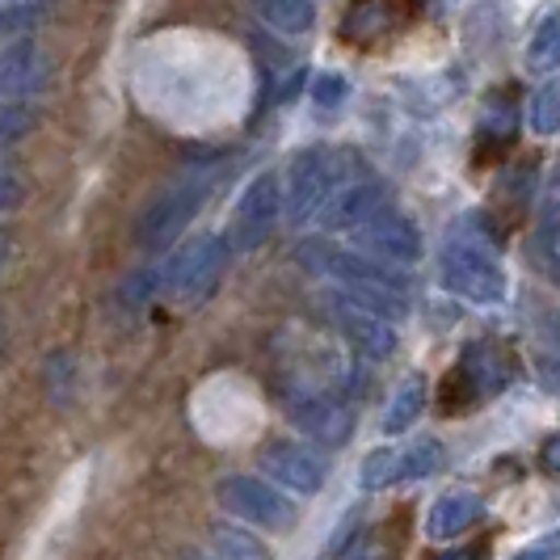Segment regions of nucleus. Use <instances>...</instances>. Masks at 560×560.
<instances>
[{"instance_id": "obj_8", "label": "nucleus", "mask_w": 560, "mask_h": 560, "mask_svg": "<svg viewBox=\"0 0 560 560\" xmlns=\"http://www.w3.org/2000/svg\"><path fill=\"white\" fill-rule=\"evenodd\" d=\"M354 245L371 257V261H388V266H413L421 261V232L418 224L396 211V207H384L375 220H366L359 232H354Z\"/></svg>"}, {"instance_id": "obj_17", "label": "nucleus", "mask_w": 560, "mask_h": 560, "mask_svg": "<svg viewBox=\"0 0 560 560\" xmlns=\"http://www.w3.org/2000/svg\"><path fill=\"white\" fill-rule=\"evenodd\" d=\"M253 13L279 34H304L316 22V4H308V0H266Z\"/></svg>"}, {"instance_id": "obj_33", "label": "nucleus", "mask_w": 560, "mask_h": 560, "mask_svg": "<svg viewBox=\"0 0 560 560\" xmlns=\"http://www.w3.org/2000/svg\"><path fill=\"white\" fill-rule=\"evenodd\" d=\"M4 261H9V236L0 232V266H4Z\"/></svg>"}, {"instance_id": "obj_10", "label": "nucleus", "mask_w": 560, "mask_h": 560, "mask_svg": "<svg viewBox=\"0 0 560 560\" xmlns=\"http://www.w3.org/2000/svg\"><path fill=\"white\" fill-rule=\"evenodd\" d=\"M282 195H279V177L275 173H261L245 186V195L236 202V220H232V245L236 249H257L275 224H279Z\"/></svg>"}, {"instance_id": "obj_30", "label": "nucleus", "mask_w": 560, "mask_h": 560, "mask_svg": "<svg viewBox=\"0 0 560 560\" xmlns=\"http://www.w3.org/2000/svg\"><path fill=\"white\" fill-rule=\"evenodd\" d=\"M425 560H489V548H485V544H464V548H447V552L425 557Z\"/></svg>"}, {"instance_id": "obj_25", "label": "nucleus", "mask_w": 560, "mask_h": 560, "mask_svg": "<svg viewBox=\"0 0 560 560\" xmlns=\"http://www.w3.org/2000/svg\"><path fill=\"white\" fill-rule=\"evenodd\" d=\"M472 400H477V393H472V384L464 380V371L455 366L447 380H443V388H439V409L447 413V418H455V413H464V409H472Z\"/></svg>"}, {"instance_id": "obj_23", "label": "nucleus", "mask_w": 560, "mask_h": 560, "mask_svg": "<svg viewBox=\"0 0 560 560\" xmlns=\"http://www.w3.org/2000/svg\"><path fill=\"white\" fill-rule=\"evenodd\" d=\"M527 59H532L535 72H552L560 59V30H557V13H548L539 30L532 34V47H527Z\"/></svg>"}, {"instance_id": "obj_12", "label": "nucleus", "mask_w": 560, "mask_h": 560, "mask_svg": "<svg viewBox=\"0 0 560 560\" xmlns=\"http://www.w3.org/2000/svg\"><path fill=\"white\" fill-rule=\"evenodd\" d=\"M51 81V59L34 38H18L9 51H0V97L30 102Z\"/></svg>"}, {"instance_id": "obj_9", "label": "nucleus", "mask_w": 560, "mask_h": 560, "mask_svg": "<svg viewBox=\"0 0 560 560\" xmlns=\"http://www.w3.org/2000/svg\"><path fill=\"white\" fill-rule=\"evenodd\" d=\"M282 409L304 434L329 443V447H346L354 434V409L334 393H291L282 400Z\"/></svg>"}, {"instance_id": "obj_14", "label": "nucleus", "mask_w": 560, "mask_h": 560, "mask_svg": "<svg viewBox=\"0 0 560 560\" xmlns=\"http://www.w3.org/2000/svg\"><path fill=\"white\" fill-rule=\"evenodd\" d=\"M480 514H485V502H480L477 493H447V498H439V502L430 505L425 535L430 539H455V535L472 532L480 523Z\"/></svg>"}, {"instance_id": "obj_3", "label": "nucleus", "mask_w": 560, "mask_h": 560, "mask_svg": "<svg viewBox=\"0 0 560 560\" xmlns=\"http://www.w3.org/2000/svg\"><path fill=\"white\" fill-rule=\"evenodd\" d=\"M211 182H215V168H190L182 182L168 186L165 195L152 198L148 211L140 215V224H136V241H140L143 249L148 253L168 249V245L190 228V220L198 215V207L207 202Z\"/></svg>"}, {"instance_id": "obj_1", "label": "nucleus", "mask_w": 560, "mask_h": 560, "mask_svg": "<svg viewBox=\"0 0 560 560\" xmlns=\"http://www.w3.org/2000/svg\"><path fill=\"white\" fill-rule=\"evenodd\" d=\"M300 257L312 261V270H325L329 279L341 282V295L371 316L393 325V316L409 312V282L400 279L393 266H380V261L359 257V253L329 249V245H304Z\"/></svg>"}, {"instance_id": "obj_26", "label": "nucleus", "mask_w": 560, "mask_h": 560, "mask_svg": "<svg viewBox=\"0 0 560 560\" xmlns=\"http://www.w3.org/2000/svg\"><path fill=\"white\" fill-rule=\"evenodd\" d=\"M535 249L544 257V270L557 275V202L552 198L544 202V220H539V232H535Z\"/></svg>"}, {"instance_id": "obj_19", "label": "nucleus", "mask_w": 560, "mask_h": 560, "mask_svg": "<svg viewBox=\"0 0 560 560\" xmlns=\"http://www.w3.org/2000/svg\"><path fill=\"white\" fill-rule=\"evenodd\" d=\"M421 409H425V384H421V380H409V384L393 396V405H388V413L380 421V430H384V434H405V430L421 418Z\"/></svg>"}, {"instance_id": "obj_13", "label": "nucleus", "mask_w": 560, "mask_h": 560, "mask_svg": "<svg viewBox=\"0 0 560 560\" xmlns=\"http://www.w3.org/2000/svg\"><path fill=\"white\" fill-rule=\"evenodd\" d=\"M325 308L337 320V329L350 337V346L363 350L366 359H393L396 354V329L388 320H380V316L363 312L359 304H350L346 295H329Z\"/></svg>"}, {"instance_id": "obj_11", "label": "nucleus", "mask_w": 560, "mask_h": 560, "mask_svg": "<svg viewBox=\"0 0 560 560\" xmlns=\"http://www.w3.org/2000/svg\"><path fill=\"white\" fill-rule=\"evenodd\" d=\"M388 207V186L375 182V177H363V182H346L337 186L329 202L320 207V224L325 232H359L366 220H375L380 211Z\"/></svg>"}, {"instance_id": "obj_28", "label": "nucleus", "mask_w": 560, "mask_h": 560, "mask_svg": "<svg viewBox=\"0 0 560 560\" xmlns=\"http://www.w3.org/2000/svg\"><path fill=\"white\" fill-rule=\"evenodd\" d=\"M38 13H43V4H0V38L30 30V22H34Z\"/></svg>"}, {"instance_id": "obj_34", "label": "nucleus", "mask_w": 560, "mask_h": 560, "mask_svg": "<svg viewBox=\"0 0 560 560\" xmlns=\"http://www.w3.org/2000/svg\"><path fill=\"white\" fill-rule=\"evenodd\" d=\"M186 560H220L215 552H195V557H186Z\"/></svg>"}, {"instance_id": "obj_2", "label": "nucleus", "mask_w": 560, "mask_h": 560, "mask_svg": "<svg viewBox=\"0 0 560 560\" xmlns=\"http://www.w3.org/2000/svg\"><path fill=\"white\" fill-rule=\"evenodd\" d=\"M439 270L451 295L472 300V304H498L505 295L502 261L493 253V236L480 232V215H468L447 232L443 253H439Z\"/></svg>"}, {"instance_id": "obj_21", "label": "nucleus", "mask_w": 560, "mask_h": 560, "mask_svg": "<svg viewBox=\"0 0 560 560\" xmlns=\"http://www.w3.org/2000/svg\"><path fill=\"white\" fill-rule=\"evenodd\" d=\"M38 127V110L30 102H0V152L22 143Z\"/></svg>"}, {"instance_id": "obj_15", "label": "nucleus", "mask_w": 560, "mask_h": 560, "mask_svg": "<svg viewBox=\"0 0 560 560\" xmlns=\"http://www.w3.org/2000/svg\"><path fill=\"white\" fill-rule=\"evenodd\" d=\"M459 371H464V380L472 384L477 400H485V396H493V393H502L505 380H510L505 363L498 359V346H489V341H477V346H468V350H464V359H459Z\"/></svg>"}, {"instance_id": "obj_4", "label": "nucleus", "mask_w": 560, "mask_h": 560, "mask_svg": "<svg viewBox=\"0 0 560 560\" xmlns=\"http://www.w3.org/2000/svg\"><path fill=\"white\" fill-rule=\"evenodd\" d=\"M228 257H232L228 236H220V232H202V236H195V241L165 266V291L182 304V308L207 304V300L215 295V287L224 282Z\"/></svg>"}, {"instance_id": "obj_5", "label": "nucleus", "mask_w": 560, "mask_h": 560, "mask_svg": "<svg viewBox=\"0 0 560 560\" xmlns=\"http://www.w3.org/2000/svg\"><path fill=\"white\" fill-rule=\"evenodd\" d=\"M220 505L228 514H241L245 523L261 527V532H291L300 523V505L291 502L282 489L257 477L220 480Z\"/></svg>"}, {"instance_id": "obj_29", "label": "nucleus", "mask_w": 560, "mask_h": 560, "mask_svg": "<svg viewBox=\"0 0 560 560\" xmlns=\"http://www.w3.org/2000/svg\"><path fill=\"white\" fill-rule=\"evenodd\" d=\"M22 198H26V182H22V173L13 165H0V215L4 211H18L22 207Z\"/></svg>"}, {"instance_id": "obj_7", "label": "nucleus", "mask_w": 560, "mask_h": 560, "mask_svg": "<svg viewBox=\"0 0 560 560\" xmlns=\"http://www.w3.org/2000/svg\"><path fill=\"white\" fill-rule=\"evenodd\" d=\"M337 190V165L334 152L325 148H308L291 161V173H287V215L291 224H308L312 215H320V207L329 202V195Z\"/></svg>"}, {"instance_id": "obj_16", "label": "nucleus", "mask_w": 560, "mask_h": 560, "mask_svg": "<svg viewBox=\"0 0 560 560\" xmlns=\"http://www.w3.org/2000/svg\"><path fill=\"white\" fill-rule=\"evenodd\" d=\"M341 30L350 43H371L384 30H396V4H350Z\"/></svg>"}, {"instance_id": "obj_24", "label": "nucleus", "mask_w": 560, "mask_h": 560, "mask_svg": "<svg viewBox=\"0 0 560 560\" xmlns=\"http://www.w3.org/2000/svg\"><path fill=\"white\" fill-rule=\"evenodd\" d=\"M532 131H539V136H557L560 127V89L552 81L544 84L539 93L532 97Z\"/></svg>"}, {"instance_id": "obj_6", "label": "nucleus", "mask_w": 560, "mask_h": 560, "mask_svg": "<svg viewBox=\"0 0 560 560\" xmlns=\"http://www.w3.org/2000/svg\"><path fill=\"white\" fill-rule=\"evenodd\" d=\"M257 468L275 485H282V489H291L300 498H312L329 480V455H320L308 443H295V439H279V443H266V447L257 451Z\"/></svg>"}, {"instance_id": "obj_20", "label": "nucleus", "mask_w": 560, "mask_h": 560, "mask_svg": "<svg viewBox=\"0 0 560 560\" xmlns=\"http://www.w3.org/2000/svg\"><path fill=\"white\" fill-rule=\"evenodd\" d=\"M443 459H447V451H443L439 439H421V443H413L409 451H400L396 472H400V480H425L443 468Z\"/></svg>"}, {"instance_id": "obj_22", "label": "nucleus", "mask_w": 560, "mask_h": 560, "mask_svg": "<svg viewBox=\"0 0 560 560\" xmlns=\"http://www.w3.org/2000/svg\"><path fill=\"white\" fill-rule=\"evenodd\" d=\"M396 459H400V451L396 447H380V451H371V455H366L363 472H359V485H363L366 493H380V489H388V485L400 480Z\"/></svg>"}, {"instance_id": "obj_27", "label": "nucleus", "mask_w": 560, "mask_h": 560, "mask_svg": "<svg viewBox=\"0 0 560 560\" xmlns=\"http://www.w3.org/2000/svg\"><path fill=\"white\" fill-rule=\"evenodd\" d=\"M312 102H316L320 110H337V106L346 102V77H337V72L316 77V84H312Z\"/></svg>"}, {"instance_id": "obj_18", "label": "nucleus", "mask_w": 560, "mask_h": 560, "mask_svg": "<svg viewBox=\"0 0 560 560\" xmlns=\"http://www.w3.org/2000/svg\"><path fill=\"white\" fill-rule=\"evenodd\" d=\"M211 552L220 560H270V548L245 527H211Z\"/></svg>"}, {"instance_id": "obj_32", "label": "nucleus", "mask_w": 560, "mask_h": 560, "mask_svg": "<svg viewBox=\"0 0 560 560\" xmlns=\"http://www.w3.org/2000/svg\"><path fill=\"white\" fill-rule=\"evenodd\" d=\"M544 459H548V472H557V439H548V447H544Z\"/></svg>"}, {"instance_id": "obj_31", "label": "nucleus", "mask_w": 560, "mask_h": 560, "mask_svg": "<svg viewBox=\"0 0 560 560\" xmlns=\"http://www.w3.org/2000/svg\"><path fill=\"white\" fill-rule=\"evenodd\" d=\"M514 560H557V535H544L539 544H532V548H523Z\"/></svg>"}]
</instances>
